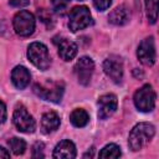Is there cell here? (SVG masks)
I'll return each instance as SVG.
<instances>
[{
	"mask_svg": "<svg viewBox=\"0 0 159 159\" xmlns=\"http://www.w3.org/2000/svg\"><path fill=\"white\" fill-rule=\"evenodd\" d=\"M1 158H10V153L4 147H0V159Z\"/></svg>",
	"mask_w": 159,
	"mask_h": 159,
	"instance_id": "cell-26",
	"label": "cell"
},
{
	"mask_svg": "<svg viewBox=\"0 0 159 159\" xmlns=\"http://www.w3.org/2000/svg\"><path fill=\"white\" fill-rule=\"evenodd\" d=\"M120 157V148L114 144H107L101 152H99V158H119Z\"/></svg>",
	"mask_w": 159,
	"mask_h": 159,
	"instance_id": "cell-18",
	"label": "cell"
},
{
	"mask_svg": "<svg viewBox=\"0 0 159 159\" xmlns=\"http://www.w3.org/2000/svg\"><path fill=\"white\" fill-rule=\"evenodd\" d=\"M97 104H98V117L101 119H107L116 112L118 101L116 94L107 93L98 98Z\"/></svg>",
	"mask_w": 159,
	"mask_h": 159,
	"instance_id": "cell-11",
	"label": "cell"
},
{
	"mask_svg": "<svg viewBox=\"0 0 159 159\" xmlns=\"http://www.w3.org/2000/svg\"><path fill=\"white\" fill-rule=\"evenodd\" d=\"M134 106L140 112H150L155 106V92L150 84H144L140 87L133 97Z\"/></svg>",
	"mask_w": 159,
	"mask_h": 159,
	"instance_id": "cell-5",
	"label": "cell"
},
{
	"mask_svg": "<svg viewBox=\"0 0 159 159\" xmlns=\"http://www.w3.org/2000/svg\"><path fill=\"white\" fill-rule=\"evenodd\" d=\"M154 134H155V128L153 124L147 122L138 123L137 125L133 127V129L129 133L128 145L133 152L140 150L153 139Z\"/></svg>",
	"mask_w": 159,
	"mask_h": 159,
	"instance_id": "cell-1",
	"label": "cell"
},
{
	"mask_svg": "<svg viewBox=\"0 0 159 159\" xmlns=\"http://www.w3.org/2000/svg\"><path fill=\"white\" fill-rule=\"evenodd\" d=\"M147 16L150 24H155L158 19V0H145Z\"/></svg>",
	"mask_w": 159,
	"mask_h": 159,
	"instance_id": "cell-19",
	"label": "cell"
},
{
	"mask_svg": "<svg viewBox=\"0 0 159 159\" xmlns=\"http://www.w3.org/2000/svg\"><path fill=\"white\" fill-rule=\"evenodd\" d=\"M111 2H112V0H93L94 7H96L97 10H99V11L107 10V9L109 7Z\"/></svg>",
	"mask_w": 159,
	"mask_h": 159,
	"instance_id": "cell-22",
	"label": "cell"
},
{
	"mask_svg": "<svg viewBox=\"0 0 159 159\" xmlns=\"http://www.w3.org/2000/svg\"><path fill=\"white\" fill-rule=\"evenodd\" d=\"M77 45L67 39H62L58 42V56L63 61H71L77 55Z\"/></svg>",
	"mask_w": 159,
	"mask_h": 159,
	"instance_id": "cell-15",
	"label": "cell"
},
{
	"mask_svg": "<svg viewBox=\"0 0 159 159\" xmlns=\"http://www.w3.org/2000/svg\"><path fill=\"white\" fill-rule=\"evenodd\" d=\"M103 71L114 83H120L122 78H123V61H122V58L119 56H116V55L107 57L103 62Z\"/></svg>",
	"mask_w": 159,
	"mask_h": 159,
	"instance_id": "cell-9",
	"label": "cell"
},
{
	"mask_svg": "<svg viewBox=\"0 0 159 159\" xmlns=\"http://www.w3.org/2000/svg\"><path fill=\"white\" fill-rule=\"evenodd\" d=\"M31 80V75L29 72V70L24 66H16L12 72H11V81L12 84L17 88V89H24L29 86Z\"/></svg>",
	"mask_w": 159,
	"mask_h": 159,
	"instance_id": "cell-12",
	"label": "cell"
},
{
	"mask_svg": "<svg viewBox=\"0 0 159 159\" xmlns=\"http://www.w3.org/2000/svg\"><path fill=\"white\" fill-rule=\"evenodd\" d=\"M129 10L125 5H119L117 6L109 15H108V21L113 25H124L129 20Z\"/></svg>",
	"mask_w": 159,
	"mask_h": 159,
	"instance_id": "cell-16",
	"label": "cell"
},
{
	"mask_svg": "<svg viewBox=\"0 0 159 159\" xmlns=\"http://www.w3.org/2000/svg\"><path fill=\"white\" fill-rule=\"evenodd\" d=\"M34 92L42 99L58 103L62 99L65 92V84L62 82H47V83H36L34 84Z\"/></svg>",
	"mask_w": 159,
	"mask_h": 159,
	"instance_id": "cell-2",
	"label": "cell"
},
{
	"mask_svg": "<svg viewBox=\"0 0 159 159\" xmlns=\"http://www.w3.org/2000/svg\"><path fill=\"white\" fill-rule=\"evenodd\" d=\"M35 25H36L35 16L26 10H21L16 12V15L12 19V26L15 32L22 37H27L32 35L35 31Z\"/></svg>",
	"mask_w": 159,
	"mask_h": 159,
	"instance_id": "cell-4",
	"label": "cell"
},
{
	"mask_svg": "<svg viewBox=\"0 0 159 159\" xmlns=\"http://www.w3.org/2000/svg\"><path fill=\"white\" fill-rule=\"evenodd\" d=\"M71 0H52V6L55 10H63Z\"/></svg>",
	"mask_w": 159,
	"mask_h": 159,
	"instance_id": "cell-23",
	"label": "cell"
},
{
	"mask_svg": "<svg viewBox=\"0 0 159 159\" xmlns=\"http://www.w3.org/2000/svg\"><path fill=\"white\" fill-rule=\"evenodd\" d=\"M92 22V16L87 6H76L72 9L68 20V27L72 32L86 29Z\"/></svg>",
	"mask_w": 159,
	"mask_h": 159,
	"instance_id": "cell-6",
	"label": "cell"
},
{
	"mask_svg": "<svg viewBox=\"0 0 159 159\" xmlns=\"http://www.w3.org/2000/svg\"><path fill=\"white\" fill-rule=\"evenodd\" d=\"M137 57L138 60L145 65V66H153L157 58L155 53V45H154V37L149 36L145 37L138 46L137 50Z\"/></svg>",
	"mask_w": 159,
	"mask_h": 159,
	"instance_id": "cell-8",
	"label": "cell"
},
{
	"mask_svg": "<svg viewBox=\"0 0 159 159\" xmlns=\"http://www.w3.org/2000/svg\"><path fill=\"white\" fill-rule=\"evenodd\" d=\"M73 70H75L78 82L83 86H87L91 82V78L94 71V62L92 61V58L83 56L76 62Z\"/></svg>",
	"mask_w": 159,
	"mask_h": 159,
	"instance_id": "cell-10",
	"label": "cell"
},
{
	"mask_svg": "<svg viewBox=\"0 0 159 159\" xmlns=\"http://www.w3.org/2000/svg\"><path fill=\"white\" fill-rule=\"evenodd\" d=\"M30 0H10V5L14 7H24L29 5Z\"/></svg>",
	"mask_w": 159,
	"mask_h": 159,
	"instance_id": "cell-24",
	"label": "cell"
},
{
	"mask_svg": "<svg viewBox=\"0 0 159 159\" xmlns=\"http://www.w3.org/2000/svg\"><path fill=\"white\" fill-rule=\"evenodd\" d=\"M60 123L61 120L56 112H46L41 118V130L45 134H50L60 127Z\"/></svg>",
	"mask_w": 159,
	"mask_h": 159,
	"instance_id": "cell-14",
	"label": "cell"
},
{
	"mask_svg": "<svg viewBox=\"0 0 159 159\" xmlns=\"http://www.w3.org/2000/svg\"><path fill=\"white\" fill-rule=\"evenodd\" d=\"M9 147L11 149V152L15 154V155H20L25 152L26 149V143L24 139L21 138H17V137H14L9 140Z\"/></svg>",
	"mask_w": 159,
	"mask_h": 159,
	"instance_id": "cell-20",
	"label": "cell"
},
{
	"mask_svg": "<svg viewBox=\"0 0 159 159\" xmlns=\"http://www.w3.org/2000/svg\"><path fill=\"white\" fill-rule=\"evenodd\" d=\"M12 122L17 130L22 133H32L36 128V122L34 117L27 112L24 106H17L15 108L12 114Z\"/></svg>",
	"mask_w": 159,
	"mask_h": 159,
	"instance_id": "cell-7",
	"label": "cell"
},
{
	"mask_svg": "<svg viewBox=\"0 0 159 159\" xmlns=\"http://www.w3.org/2000/svg\"><path fill=\"white\" fill-rule=\"evenodd\" d=\"M27 57L30 62L41 71H45L51 65V58L47 47L41 42H32L27 47Z\"/></svg>",
	"mask_w": 159,
	"mask_h": 159,
	"instance_id": "cell-3",
	"label": "cell"
},
{
	"mask_svg": "<svg viewBox=\"0 0 159 159\" xmlns=\"http://www.w3.org/2000/svg\"><path fill=\"white\" fill-rule=\"evenodd\" d=\"M43 148H45L43 143H41V142L35 143L34 147H32V157H34V158H43V157H45V154H43Z\"/></svg>",
	"mask_w": 159,
	"mask_h": 159,
	"instance_id": "cell-21",
	"label": "cell"
},
{
	"mask_svg": "<svg viewBox=\"0 0 159 159\" xmlns=\"http://www.w3.org/2000/svg\"><path fill=\"white\" fill-rule=\"evenodd\" d=\"M70 120L75 127L82 128V127L87 125V123L89 120V116L84 109L77 108V109L72 111V113L70 114Z\"/></svg>",
	"mask_w": 159,
	"mask_h": 159,
	"instance_id": "cell-17",
	"label": "cell"
},
{
	"mask_svg": "<svg viewBox=\"0 0 159 159\" xmlns=\"http://www.w3.org/2000/svg\"><path fill=\"white\" fill-rule=\"evenodd\" d=\"M76 147L75 144L68 140V139H65V140H61L53 149V153H52V157L53 158H58V159H72V158H76Z\"/></svg>",
	"mask_w": 159,
	"mask_h": 159,
	"instance_id": "cell-13",
	"label": "cell"
},
{
	"mask_svg": "<svg viewBox=\"0 0 159 159\" xmlns=\"http://www.w3.org/2000/svg\"><path fill=\"white\" fill-rule=\"evenodd\" d=\"M6 116H7V113H6V106H5V103L2 101H0V124L5 122Z\"/></svg>",
	"mask_w": 159,
	"mask_h": 159,
	"instance_id": "cell-25",
	"label": "cell"
}]
</instances>
